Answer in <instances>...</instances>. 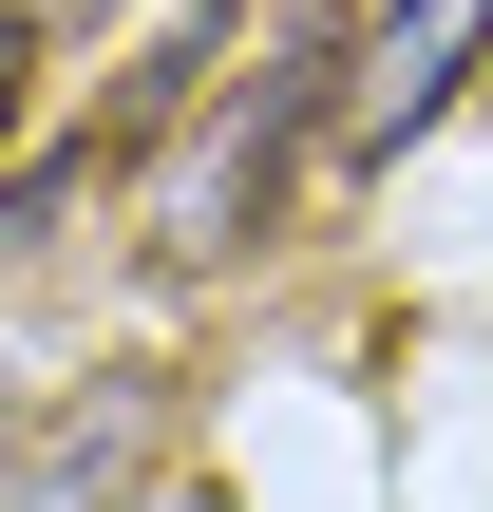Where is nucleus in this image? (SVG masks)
I'll return each instance as SVG.
<instances>
[{
  "label": "nucleus",
  "mask_w": 493,
  "mask_h": 512,
  "mask_svg": "<svg viewBox=\"0 0 493 512\" xmlns=\"http://www.w3.org/2000/svg\"><path fill=\"white\" fill-rule=\"evenodd\" d=\"M0 133H19V19H0Z\"/></svg>",
  "instance_id": "5"
},
{
  "label": "nucleus",
  "mask_w": 493,
  "mask_h": 512,
  "mask_svg": "<svg viewBox=\"0 0 493 512\" xmlns=\"http://www.w3.org/2000/svg\"><path fill=\"white\" fill-rule=\"evenodd\" d=\"M152 456H171V380H95V399L38 437L19 512H133V494H152Z\"/></svg>",
  "instance_id": "3"
},
{
  "label": "nucleus",
  "mask_w": 493,
  "mask_h": 512,
  "mask_svg": "<svg viewBox=\"0 0 493 512\" xmlns=\"http://www.w3.org/2000/svg\"><path fill=\"white\" fill-rule=\"evenodd\" d=\"M0 19H19V38H95L114 0H0Z\"/></svg>",
  "instance_id": "4"
},
{
  "label": "nucleus",
  "mask_w": 493,
  "mask_h": 512,
  "mask_svg": "<svg viewBox=\"0 0 493 512\" xmlns=\"http://www.w3.org/2000/svg\"><path fill=\"white\" fill-rule=\"evenodd\" d=\"M493 76V0H380L361 38H342V95H323V133L361 152V171H399L456 95Z\"/></svg>",
  "instance_id": "2"
},
{
  "label": "nucleus",
  "mask_w": 493,
  "mask_h": 512,
  "mask_svg": "<svg viewBox=\"0 0 493 512\" xmlns=\"http://www.w3.org/2000/svg\"><path fill=\"white\" fill-rule=\"evenodd\" d=\"M323 95H342V38H285L247 95H209V114H190V152L152 171V266H228V247H266L285 152L323 133Z\"/></svg>",
  "instance_id": "1"
}]
</instances>
